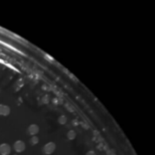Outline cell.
I'll list each match as a JSON object with an SVG mask.
<instances>
[{"instance_id":"1","label":"cell","mask_w":155,"mask_h":155,"mask_svg":"<svg viewBox=\"0 0 155 155\" xmlns=\"http://www.w3.org/2000/svg\"><path fill=\"white\" fill-rule=\"evenodd\" d=\"M56 150V144L54 143H48L44 147H43V152L47 155L52 154Z\"/></svg>"},{"instance_id":"2","label":"cell","mask_w":155,"mask_h":155,"mask_svg":"<svg viewBox=\"0 0 155 155\" xmlns=\"http://www.w3.org/2000/svg\"><path fill=\"white\" fill-rule=\"evenodd\" d=\"M11 152V147L7 143L0 144V155H9Z\"/></svg>"},{"instance_id":"3","label":"cell","mask_w":155,"mask_h":155,"mask_svg":"<svg viewBox=\"0 0 155 155\" xmlns=\"http://www.w3.org/2000/svg\"><path fill=\"white\" fill-rule=\"evenodd\" d=\"M26 149V144L24 141L22 140H17L16 143H14V150L17 152H22L24 151Z\"/></svg>"},{"instance_id":"4","label":"cell","mask_w":155,"mask_h":155,"mask_svg":"<svg viewBox=\"0 0 155 155\" xmlns=\"http://www.w3.org/2000/svg\"><path fill=\"white\" fill-rule=\"evenodd\" d=\"M38 132H39V127L37 124H32L29 127V133L32 136H36Z\"/></svg>"},{"instance_id":"5","label":"cell","mask_w":155,"mask_h":155,"mask_svg":"<svg viewBox=\"0 0 155 155\" xmlns=\"http://www.w3.org/2000/svg\"><path fill=\"white\" fill-rule=\"evenodd\" d=\"M10 113V108L7 105L0 104V116H7Z\"/></svg>"},{"instance_id":"6","label":"cell","mask_w":155,"mask_h":155,"mask_svg":"<svg viewBox=\"0 0 155 155\" xmlns=\"http://www.w3.org/2000/svg\"><path fill=\"white\" fill-rule=\"evenodd\" d=\"M58 123L61 124V125L66 124V123H67V117H66L65 115H61V116H59V118H58Z\"/></svg>"},{"instance_id":"7","label":"cell","mask_w":155,"mask_h":155,"mask_svg":"<svg viewBox=\"0 0 155 155\" xmlns=\"http://www.w3.org/2000/svg\"><path fill=\"white\" fill-rule=\"evenodd\" d=\"M76 132L75 131H69V132H68V134H67V137H68V139L69 140H74L75 138H76Z\"/></svg>"},{"instance_id":"8","label":"cell","mask_w":155,"mask_h":155,"mask_svg":"<svg viewBox=\"0 0 155 155\" xmlns=\"http://www.w3.org/2000/svg\"><path fill=\"white\" fill-rule=\"evenodd\" d=\"M38 141H39V139H38V137L36 135V136H32L31 139H30V143L32 145H36L38 143Z\"/></svg>"},{"instance_id":"9","label":"cell","mask_w":155,"mask_h":155,"mask_svg":"<svg viewBox=\"0 0 155 155\" xmlns=\"http://www.w3.org/2000/svg\"><path fill=\"white\" fill-rule=\"evenodd\" d=\"M42 101H43L44 103H48V95H46L45 97H43Z\"/></svg>"},{"instance_id":"10","label":"cell","mask_w":155,"mask_h":155,"mask_svg":"<svg viewBox=\"0 0 155 155\" xmlns=\"http://www.w3.org/2000/svg\"><path fill=\"white\" fill-rule=\"evenodd\" d=\"M86 155H96V152L93 151H88L86 153Z\"/></svg>"}]
</instances>
